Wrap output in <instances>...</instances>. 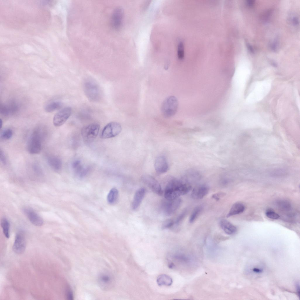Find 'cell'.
Masks as SVG:
<instances>
[{"instance_id":"ac0fdd59","label":"cell","mask_w":300,"mask_h":300,"mask_svg":"<svg viewBox=\"0 0 300 300\" xmlns=\"http://www.w3.org/2000/svg\"><path fill=\"white\" fill-rule=\"evenodd\" d=\"M72 168L77 175L81 178L85 176L89 171V167H85L79 160L74 161L72 164Z\"/></svg>"},{"instance_id":"ffe728a7","label":"cell","mask_w":300,"mask_h":300,"mask_svg":"<svg viewBox=\"0 0 300 300\" xmlns=\"http://www.w3.org/2000/svg\"><path fill=\"white\" fill-rule=\"evenodd\" d=\"M245 209V206L243 203L240 202L235 203L231 207L226 217H229L241 214L243 212Z\"/></svg>"},{"instance_id":"74e56055","label":"cell","mask_w":300,"mask_h":300,"mask_svg":"<svg viewBox=\"0 0 300 300\" xmlns=\"http://www.w3.org/2000/svg\"><path fill=\"white\" fill-rule=\"evenodd\" d=\"M293 22L295 24H297L298 23V21L297 18H294L293 19Z\"/></svg>"},{"instance_id":"7402d4cb","label":"cell","mask_w":300,"mask_h":300,"mask_svg":"<svg viewBox=\"0 0 300 300\" xmlns=\"http://www.w3.org/2000/svg\"><path fill=\"white\" fill-rule=\"evenodd\" d=\"M156 281L158 284L159 286H170L173 282L171 278L165 274L161 275L158 276Z\"/></svg>"},{"instance_id":"f35d334b","label":"cell","mask_w":300,"mask_h":300,"mask_svg":"<svg viewBox=\"0 0 300 300\" xmlns=\"http://www.w3.org/2000/svg\"><path fill=\"white\" fill-rule=\"evenodd\" d=\"M247 47L248 50L251 52H253V49L251 46L249 44H247Z\"/></svg>"},{"instance_id":"3957f363","label":"cell","mask_w":300,"mask_h":300,"mask_svg":"<svg viewBox=\"0 0 300 300\" xmlns=\"http://www.w3.org/2000/svg\"><path fill=\"white\" fill-rule=\"evenodd\" d=\"M178 106V100L175 97L171 96L167 97L162 105L161 111L163 115L166 118L173 116L177 111Z\"/></svg>"},{"instance_id":"7c38bea8","label":"cell","mask_w":300,"mask_h":300,"mask_svg":"<svg viewBox=\"0 0 300 300\" xmlns=\"http://www.w3.org/2000/svg\"><path fill=\"white\" fill-rule=\"evenodd\" d=\"M23 211L30 222L34 225L37 226H41L44 224L42 218L36 212L31 208L26 207Z\"/></svg>"},{"instance_id":"d4e9b609","label":"cell","mask_w":300,"mask_h":300,"mask_svg":"<svg viewBox=\"0 0 300 300\" xmlns=\"http://www.w3.org/2000/svg\"><path fill=\"white\" fill-rule=\"evenodd\" d=\"M0 223L4 236L7 238H9L10 236V224L6 218L3 217L1 219Z\"/></svg>"},{"instance_id":"4fadbf2b","label":"cell","mask_w":300,"mask_h":300,"mask_svg":"<svg viewBox=\"0 0 300 300\" xmlns=\"http://www.w3.org/2000/svg\"><path fill=\"white\" fill-rule=\"evenodd\" d=\"M98 282L100 287L105 290L110 289L114 284L112 277L108 273H103L100 274L98 277Z\"/></svg>"},{"instance_id":"83f0119b","label":"cell","mask_w":300,"mask_h":300,"mask_svg":"<svg viewBox=\"0 0 300 300\" xmlns=\"http://www.w3.org/2000/svg\"><path fill=\"white\" fill-rule=\"evenodd\" d=\"M13 134L12 130L10 128H7L2 131L1 134V137L3 139L8 140L11 138Z\"/></svg>"},{"instance_id":"4316f807","label":"cell","mask_w":300,"mask_h":300,"mask_svg":"<svg viewBox=\"0 0 300 300\" xmlns=\"http://www.w3.org/2000/svg\"><path fill=\"white\" fill-rule=\"evenodd\" d=\"M202 209V207L200 206L196 207L193 210L189 219V222L190 223L193 222L197 217Z\"/></svg>"},{"instance_id":"d6a6232c","label":"cell","mask_w":300,"mask_h":300,"mask_svg":"<svg viewBox=\"0 0 300 300\" xmlns=\"http://www.w3.org/2000/svg\"><path fill=\"white\" fill-rule=\"evenodd\" d=\"M0 159L1 161L4 164L6 163V160L5 155L4 152L1 150L0 151Z\"/></svg>"},{"instance_id":"6da1fadb","label":"cell","mask_w":300,"mask_h":300,"mask_svg":"<svg viewBox=\"0 0 300 300\" xmlns=\"http://www.w3.org/2000/svg\"><path fill=\"white\" fill-rule=\"evenodd\" d=\"M191 186L188 183L173 178H170L166 184L164 192L166 200H173L188 193Z\"/></svg>"},{"instance_id":"9a60e30c","label":"cell","mask_w":300,"mask_h":300,"mask_svg":"<svg viewBox=\"0 0 300 300\" xmlns=\"http://www.w3.org/2000/svg\"><path fill=\"white\" fill-rule=\"evenodd\" d=\"M209 188L205 185H200L194 188L191 194L192 197L195 199L199 200L202 198L208 193Z\"/></svg>"},{"instance_id":"2e32d148","label":"cell","mask_w":300,"mask_h":300,"mask_svg":"<svg viewBox=\"0 0 300 300\" xmlns=\"http://www.w3.org/2000/svg\"><path fill=\"white\" fill-rule=\"evenodd\" d=\"M145 191L144 188H141L135 192L132 204V207L133 210L137 209L140 205L145 196Z\"/></svg>"},{"instance_id":"8d00e7d4","label":"cell","mask_w":300,"mask_h":300,"mask_svg":"<svg viewBox=\"0 0 300 300\" xmlns=\"http://www.w3.org/2000/svg\"><path fill=\"white\" fill-rule=\"evenodd\" d=\"M254 1H248L247 3L249 6H251L253 4Z\"/></svg>"},{"instance_id":"f1b7e54d","label":"cell","mask_w":300,"mask_h":300,"mask_svg":"<svg viewBox=\"0 0 300 300\" xmlns=\"http://www.w3.org/2000/svg\"><path fill=\"white\" fill-rule=\"evenodd\" d=\"M177 54L178 58L180 59H182L184 57V45L182 42H180L178 45Z\"/></svg>"},{"instance_id":"277c9868","label":"cell","mask_w":300,"mask_h":300,"mask_svg":"<svg viewBox=\"0 0 300 300\" xmlns=\"http://www.w3.org/2000/svg\"><path fill=\"white\" fill-rule=\"evenodd\" d=\"M100 128V125L93 123L83 127L81 133L83 140L86 143L92 142L97 136Z\"/></svg>"},{"instance_id":"8992f818","label":"cell","mask_w":300,"mask_h":300,"mask_svg":"<svg viewBox=\"0 0 300 300\" xmlns=\"http://www.w3.org/2000/svg\"><path fill=\"white\" fill-rule=\"evenodd\" d=\"M84 89L86 94L91 101H96L99 100L100 95V89L95 82L90 80L86 81Z\"/></svg>"},{"instance_id":"4dcf8cb0","label":"cell","mask_w":300,"mask_h":300,"mask_svg":"<svg viewBox=\"0 0 300 300\" xmlns=\"http://www.w3.org/2000/svg\"><path fill=\"white\" fill-rule=\"evenodd\" d=\"M174 224V222L172 220H167L163 224L162 228L163 229H169L172 227Z\"/></svg>"},{"instance_id":"9c48e42d","label":"cell","mask_w":300,"mask_h":300,"mask_svg":"<svg viewBox=\"0 0 300 300\" xmlns=\"http://www.w3.org/2000/svg\"><path fill=\"white\" fill-rule=\"evenodd\" d=\"M26 247V240L24 232L20 231L16 233L13 246V251L18 254L23 253Z\"/></svg>"},{"instance_id":"603a6c76","label":"cell","mask_w":300,"mask_h":300,"mask_svg":"<svg viewBox=\"0 0 300 300\" xmlns=\"http://www.w3.org/2000/svg\"><path fill=\"white\" fill-rule=\"evenodd\" d=\"M118 197V191L117 189L113 188L110 191L107 197V200L110 204L115 203Z\"/></svg>"},{"instance_id":"836d02e7","label":"cell","mask_w":300,"mask_h":300,"mask_svg":"<svg viewBox=\"0 0 300 300\" xmlns=\"http://www.w3.org/2000/svg\"><path fill=\"white\" fill-rule=\"evenodd\" d=\"M253 270V272L257 273H260L262 272V269L257 268H254Z\"/></svg>"},{"instance_id":"cb8c5ba5","label":"cell","mask_w":300,"mask_h":300,"mask_svg":"<svg viewBox=\"0 0 300 300\" xmlns=\"http://www.w3.org/2000/svg\"><path fill=\"white\" fill-rule=\"evenodd\" d=\"M62 106V103L61 102L54 101L47 104L45 107V109L47 112H51L59 109Z\"/></svg>"},{"instance_id":"5bb4252c","label":"cell","mask_w":300,"mask_h":300,"mask_svg":"<svg viewBox=\"0 0 300 300\" xmlns=\"http://www.w3.org/2000/svg\"><path fill=\"white\" fill-rule=\"evenodd\" d=\"M154 168L158 174L166 172L168 170V166L166 158L163 156L157 157L155 161Z\"/></svg>"},{"instance_id":"1f68e13d","label":"cell","mask_w":300,"mask_h":300,"mask_svg":"<svg viewBox=\"0 0 300 300\" xmlns=\"http://www.w3.org/2000/svg\"><path fill=\"white\" fill-rule=\"evenodd\" d=\"M186 212L184 211L180 214L177 217L175 220V223L176 225H178L181 222L185 217Z\"/></svg>"},{"instance_id":"e0dca14e","label":"cell","mask_w":300,"mask_h":300,"mask_svg":"<svg viewBox=\"0 0 300 300\" xmlns=\"http://www.w3.org/2000/svg\"><path fill=\"white\" fill-rule=\"evenodd\" d=\"M47 163L50 167L54 171H60L62 166V162L58 157L54 156H48L47 158Z\"/></svg>"},{"instance_id":"ab89813d","label":"cell","mask_w":300,"mask_h":300,"mask_svg":"<svg viewBox=\"0 0 300 300\" xmlns=\"http://www.w3.org/2000/svg\"><path fill=\"white\" fill-rule=\"evenodd\" d=\"M2 125H3V121H2V120L1 119H0V129H1V128H2Z\"/></svg>"},{"instance_id":"ba28073f","label":"cell","mask_w":300,"mask_h":300,"mask_svg":"<svg viewBox=\"0 0 300 300\" xmlns=\"http://www.w3.org/2000/svg\"><path fill=\"white\" fill-rule=\"evenodd\" d=\"M71 112V108L69 107L62 109L54 116L53 120V125L57 127L62 125L70 117Z\"/></svg>"},{"instance_id":"e575fe53","label":"cell","mask_w":300,"mask_h":300,"mask_svg":"<svg viewBox=\"0 0 300 300\" xmlns=\"http://www.w3.org/2000/svg\"><path fill=\"white\" fill-rule=\"evenodd\" d=\"M220 195L219 194H216L213 195L212 197L213 198L215 199L216 200H219V197H220Z\"/></svg>"},{"instance_id":"30bf717a","label":"cell","mask_w":300,"mask_h":300,"mask_svg":"<svg viewBox=\"0 0 300 300\" xmlns=\"http://www.w3.org/2000/svg\"><path fill=\"white\" fill-rule=\"evenodd\" d=\"M181 202V200L179 198L171 200H166L162 205L163 212L166 216L171 215L178 209Z\"/></svg>"},{"instance_id":"5b68a950","label":"cell","mask_w":300,"mask_h":300,"mask_svg":"<svg viewBox=\"0 0 300 300\" xmlns=\"http://www.w3.org/2000/svg\"><path fill=\"white\" fill-rule=\"evenodd\" d=\"M122 127L118 123L113 122L107 124L103 129L100 137L103 139H108L114 137L121 132Z\"/></svg>"},{"instance_id":"7a4b0ae2","label":"cell","mask_w":300,"mask_h":300,"mask_svg":"<svg viewBox=\"0 0 300 300\" xmlns=\"http://www.w3.org/2000/svg\"><path fill=\"white\" fill-rule=\"evenodd\" d=\"M39 129H36L29 138L27 144V149L30 154H38L41 150L42 135Z\"/></svg>"},{"instance_id":"8fae6325","label":"cell","mask_w":300,"mask_h":300,"mask_svg":"<svg viewBox=\"0 0 300 300\" xmlns=\"http://www.w3.org/2000/svg\"><path fill=\"white\" fill-rule=\"evenodd\" d=\"M124 17V11L120 7L116 8L113 11L111 16L110 24L115 30H118L121 28Z\"/></svg>"},{"instance_id":"d6986e66","label":"cell","mask_w":300,"mask_h":300,"mask_svg":"<svg viewBox=\"0 0 300 300\" xmlns=\"http://www.w3.org/2000/svg\"><path fill=\"white\" fill-rule=\"evenodd\" d=\"M220 225L223 231L228 235L234 234L237 230V228L235 226L225 219H222L220 221Z\"/></svg>"},{"instance_id":"d590c367","label":"cell","mask_w":300,"mask_h":300,"mask_svg":"<svg viewBox=\"0 0 300 300\" xmlns=\"http://www.w3.org/2000/svg\"><path fill=\"white\" fill-rule=\"evenodd\" d=\"M296 290H297L296 291H297V293L298 294V295L299 296V294H300V287H299V284H297L296 285Z\"/></svg>"},{"instance_id":"484cf974","label":"cell","mask_w":300,"mask_h":300,"mask_svg":"<svg viewBox=\"0 0 300 300\" xmlns=\"http://www.w3.org/2000/svg\"><path fill=\"white\" fill-rule=\"evenodd\" d=\"M277 205L281 211H289L291 209L290 204L288 201L284 200H280L277 202Z\"/></svg>"},{"instance_id":"f546056e","label":"cell","mask_w":300,"mask_h":300,"mask_svg":"<svg viewBox=\"0 0 300 300\" xmlns=\"http://www.w3.org/2000/svg\"><path fill=\"white\" fill-rule=\"evenodd\" d=\"M265 214L267 217L272 219H277L280 217L278 214L270 209L267 210L265 212Z\"/></svg>"},{"instance_id":"52a82bcc","label":"cell","mask_w":300,"mask_h":300,"mask_svg":"<svg viewBox=\"0 0 300 300\" xmlns=\"http://www.w3.org/2000/svg\"><path fill=\"white\" fill-rule=\"evenodd\" d=\"M141 181L149 187L155 193L161 195L163 191L159 182L152 176L148 175H144L141 178Z\"/></svg>"},{"instance_id":"44dd1931","label":"cell","mask_w":300,"mask_h":300,"mask_svg":"<svg viewBox=\"0 0 300 300\" xmlns=\"http://www.w3.org/2000/svg\"><path fill=\"white\" fill-rule=\"evenodd\" d=\"M17 109V106L15 103L8 105L2 104L0 105V112L1 113L7 116L15 112Z\"/></svg>"}]
</instances>
